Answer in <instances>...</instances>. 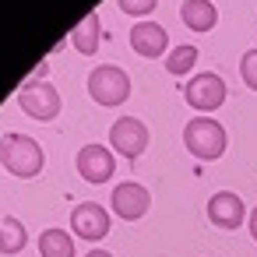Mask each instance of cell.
<instances>
[{
    "label": "cell",
    "mask_w": 257,
    "mask_h": 257,
    "mask_svg": "<svg viewBox=\"0 0 257 257\" xmlns=\"http://www.w3.org/2000/svg\"><path fill=\"white\" fill-rule=\"evenodd\" d=\"M208 218H211L215 229L232 232V229H239L243 218H250V215H246L239 194H232V190H218V194H211V201H208Z\"/></svg>",
    "instance_id": "cell-11"
},
{
    "label": "cell",
    "mask_w": 257,
    "mask_h": 257,
    "mask_svg": "<svg viewBox=\"0 0 257 257\" xmlns=\"http://www.w3.org/2000/svg\"><path fill=\"white\" fill-rule=\"evenodd\" d=\"M0 166L18 180H32L43 173V148L29 134H4L0 138Z\"/></svg>",
    "instance_id": "cell-1"
},
{
    "label": "cell",
    "mask_w": 257,
    "mask_h": 257,
    "mask_svg": "<svg viewBox=\"0 0 257 257\" xmlns=\"http://www.w3.org/2000/svg\"><path fill=\"white\" fill-rule=\"evenodd\" d=\"M148 138H152V134H148V127H145L138 116H120V120L109 127V145H113V152L123 155V159L145 155Z\"/></svg>",
    "instance_id": "cell-6"
},
{
    "label": "cell",
    "mask_w": 257,
    "mask_h": 257,
    "mask_svg": "<svg viewBox=\"0 0 257 257\" xmlns=\"http://www.w3.org/2000/svg\"><path fill=\"white\" fill-rule=\"evenodd\" d=\"M239 78H243V85H246L250 92H257V46L243 53V60H239Z\"/></svg>",
    "instance_id": "cell-17"
},
{
    "label": "cell",
    "mask_w": 257,
    "mask_h": 257,
    "mask_svg": "<svg viewBox=\"0 0 257 257\" xmlns=\"http://www.w3.org/2000/svg\"><path fill=\"white\" fill-rule=\"evenodd\" d=\"M74 169L85 183H106L113 173H116V159L106 145H85L78 155H74Z\"/></svg>",
    "instance_id": "cell-9"
},
{
    "label": "cell",
    "mask_w": 257,
    "mask_h": 257,
    "mask_svg": "<svg viewBox=\"0 0 257 257\" xmlns=\"http://www.w3.org/2000/svg\"><path fill=\"white\" fill-rule=\"evenodd\" d=\"M180 22L190 32H211L215 22H218V11H215L211 0H183L180 4Z\"/></svg>",
    "instance_id": "cell-12"
},
{
    "label": "cell",
    "mask_w": 257,
    "mask_h": 257,
    "mask_svg": "<svg viewBox=\"0 0 257 257\" xmlns=\"http://www.w3.org/2000/svg\"><path fill=\"white\" fill-rule=\"evenodd\" d=\"M85 257H113V253H109V250H88Z\"/></svg>",
    "instance_id": "cell-20"
},
{
    "label": "cell",
    "mask_w": 257,
    "mask_h": 257,
    "mask_svg": "<svg viewBox=\"0 0 257 257\" xmlns=\"http://www.w3.org/2000/svg\"><path fill=\"white\" fill-rule=\"evenodd\" d=\"M183 145H187V152H190L194 159L215 162V159H222V152H225V127H222L215 116H194V120H187V127H183Z\"/></svg>",
    "instance_id": "cell-2"
},
{
    "label": "cell",
    "mask_w": 257,
    "mask_h": 257,
    "mask_svg": "<svg viewBox=\"0 0 257 257\" xmlns=\"http://www.w3.org/2000/svg\"><path fill=\"white\" fill-rule=\"evenodd\" d=\"M25 243H29V232L15 215L0 218V253H22Z\"/></svg>",
    "instance_id": "cell-15"
},
{
    "label": "cell",
    "mask_w": 257,
    "mask_h": 257,
    "mask_svg": "<svg viewBox=\"0 0 257 257\" xmlns=\"http://www.w3.org/2000/svg\"><path fill=\"white\" fill-rule=\"evenodd\" d=\"M246 229H250V236H253V243H257V208L250 211V218H246Z\"/></svg>",
    "instance_id": "cell-19"
},
{
    "label": "cell",
    "mask_w": 257,
    "mask_h": 257,
    "mask_svg": "<svg viewBox=\"0 0 257 257\" xmlns=\"http://www.w3.org/2000/svg\"><path fill=\"white\" fill-rule=\"evenodd\" d=\"M155 4H159V0H116V8H120L123 15H131V18H145V15H152Z\"/></svg>",
    "instance_id": "cell-18"
},
{
    "label": "cell",
    "mask_w": 257,
    "mask_h": 257,
    "mask_svg": "<svg viewBox=\"0 0 257 257\" xmlns=\"http://www.w3.org/2000/svg\"><path fill=\"white\" fill-rule=\"evenodd\" d=\"M131 50L145 60H159L169 57V32L159 22H138L131 29Z\"/></svg>",
    "instance_id": "cell-10"
},
{
    "label": "cell",
    "mask_w": 257,
    "mask_h": 257,
    "mask_svg": "<svg viewBox=\"0 0 257 257\" xmlns=\"http://www.w3.org/2000/svg\"><path fill=\"white\" fill-rule=\"evenodd\" d=\"M109 208H113V215H120L123 222H138V218L148 215L152 194H148V187H141V183H134V180H123V183L113 187Z\"/></svg>",
    "instance_id": "cell-7"
},
{
    "label": "cell",
    "mask_w": 257,
    "mask_h": 257,
    "mask_svg": "<svg viewBox=\"0 0 257 257\" xmlns=\"http://www.w3.org/2000/svg\"><path fill=\"white\" fill-rule=\"evenodd\" d=\"M71 229H74L78 239L99 243V239H106V232H109V211H106L99 201H81V204H74V211H71Z\"/></svg>",
    "instance_id": "cell-8"
},
{
    "label": "cell",
    "mask_w": 257,
    "mask_h": 257,
    "mask_svg": "<svg viewBox=\"0 0 257 257\" xmlns=\"http://www.w3.org/2000/svg\"><path fill=\"white\" fill-rule=\"evenodd\" d=\"M225 95H229V88H225V81H222L215 71H208V74H194V78L187 81V88H183L187 106H194V109H201V113L218 109V106L225 102Z\"/></svg>",
    "instance_id": "cell-5"
},
{
    "label": "cell",
    "mask_w": 257,
    "mask_h": 257,
    "mask_svg": "<svg viewBox=\"0 0 257 257\" xmlns=\"http://www.w3.org/2000/svg\"><path fill=\"white\" fill-rule=\"evenodd\" d=\"M88 95L99 106H120L131 99V74L116 64H99L88 74Z\"/></svg>",
    "instance_id": "cell-3"
},
{
    "label": "cell",
    "mask_w": 257,
    "mask_h": 257,
    "mask_svg": "<svg viewBox=\"0 0 257 257\" xmlns=\"http://www.w3.org/2000/svg\"><path fill=\"white\" fill-rule=\"evenodd\" d=\"M18 109L32 120H53L60 113V92L46 78H32L18 88Z\"/></svg>",
    "instance_id": "cell-4"
},
{
    "label": "cell",
    "mask_w": 257,
    "mask_h": 257,
    "mask_svg": "<svg viewBox=\"0 0 257 257\" xmlns=\"http://www.w3.org/2000/svg\"><path fill=\"white\" fill-rule=\"evenodd\" d=\"M39 253L43 257H74V236L67 229H43Z\"/></svg>",
    "instance_id": "cell-14"
},
{
    "label": "cell",
    "mask_w": 257,
    "mask_h": 257,
    "mask_svg": "<svg viewBox=\"0 0 257 257\" xmlns=\"http://www.w3.org/2000/svg\"><path fill=\"white\" fill-rule=\"evenodd\" d=\"M194 64H197V46H190V43L169 50V57H166V71L169 74H190Z\"/></svg>",
    "instance_id": "cell-16"
},
{
    "label": "cell",
    "mask_w": 257,
    "mask_h": 257,
    "mask_svg": "<svg viewBox=\"0 0 257 257\" xmlns=\"http://www.w3.org/2000/svg\"><path fill=\"white\" fill-rule=\"evenodd\" d=\"M99 36H102V22H99V11H92L74 32H71V43L78 46V53H95L99 50Z\"/></svg>",
    "instance_id": "cell-13"
}]
</instances>
